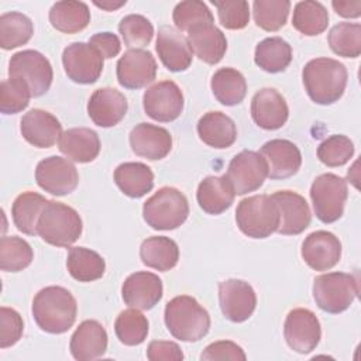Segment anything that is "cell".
Here are the masks:
<instances>
[{"label":"cell","instance_id":"cell-15","mask_svg":"<svg viewBox=\"0 0 361 361\" xmlns=\"http://www.w3.org/2000/svg\"><path fill=\"white\" fill-rule=\"evenodd\" d=\"M219 303L226 319L234 323L251 317L257 306V295L252 286L241 279H226L219 283Z\"/></svg>","mask_w":361,"mask_h":361},{"label":"cell","instance_id":"cell-44","mask_svg":"<svg viewBox=\"0 0 361 361\" xmlns=\"http://www.w3.org/2000/svg\"><path fill=\"white\" fill-rule=\"evenodd\" d=\"M118 32L130 49H140L151 42L154 37V25L141 14H128L121 18Z\"/></svg>","mask_w":361,"mask_h":361},{"label":"cell","instance_id":"cell-26","mask_svg":"<svg viewBox=\"0 0 361 361\" xmlns=\"http://www.w3.org/2000/svg\"><path fill=\"white\" fill-rule=\"evenodd\" d=\"M71 354L78 361H92L104 355L107 331L97 320H85L73 331L69 343Z\"/></svg>","mask_w":361,"mask_h":361},{"label":"cell","instance_id":"cell-30","mask_svg":"<svg viewBox=\"0 0 361 361\" xmlns=\"http://www.w3.org/2000/svg\"><path fill=\"white\" fill-rule=\"evenodd\" d=\"M234 189L227 176H207L204 178L196 192V199L203 212L207 214H221L234 202Z\"/></svg>","mask_w":361,"mask_h":361},{"label":"cell","instance_id":"cell-41","mask_svg":"<svg viewBox=\"0 0 361 361\" xmlns=\"http://www.w3.org/2000/svg\"><path fill=\"white\" fill-rule=\"evenodd\" d=\"M331 51L343 58H357L361 54V25L358 23H338L329 32Z\"/></svg>","mask_w":361,"mask_h":361},{"label":"cell","instance_id":"cell-35","mask_svg":"<svg viewBox=\"0 0 361 361\" xmlns=\"http://www.w3.org/2000/svg\"><path fill=\"white\" fill-rule=\"evenodd\" d=\"M210 87L217 102L224 106L240 104L247 94L245 78L234 68H220L216 71L212 76Z\"/></svg>","mask_w":361,"mask_h":361},{"label":"cell","instance_id":"cell-12","mask_svg":"<svg viewBox=\"0 0 361 361\" xmlns=\"http://www.w3.org/2000/svg\"><path fill=\"white\" fill-rule=\"evenodd\" d=\"M226 176L235 195H245L262 186L268 166L259 152L244 149L230 161Z\"/></svg>","mask_w":361,"mask_h":361},{"label":"cell","instance_id":"cell-23","mask_svg":"<svg viewBox=\"0 0 361 361\" xmlns=\"http://www.w3.org/2000/svg\"><path fill=\"white\" fill-rule=\"evenodd\" d=\"M251 116L258 127L278 130L288 121L289 109L285 97L276 89L264 87L252 96Z\"/></svg>","mask_w":361,"mask_h":361},{"label":"cell","instance_id":"cell-21","mask_svg":"<svg viewBox=\"0 0 361 361\" xmlns=\"http://www.w3.org/2000/svg\"><path fill=\"white\" fill-rule=\"evenodd\" d=\"M128 109L126 96L113 87H100L94 90L87 102V114L90 120L103 128L118 124Z\"/></svg>","mask_w":361,"mask_h":361},{"label":"cell","instance_id":"cell-3","mask_svg":"<svg viewBox=\"0 0 361 361\" xmlns=\"http://www.w3.org/2000/svg\"><path fill=\"white\" fill-rule=\"evenodd\" d=\"M168 331L180 341L195 343L203 338L210 329V316L199 302L188 295L171 299L164 312Z\"/></svg>","mask_w":361,"mask_h":361},{"label":"cell","instance_id":"cell-28","mask_svg":"<svg viewBox=\"0 0 361 361\" xmlns=\"http://www.w3.org/2000/svg\"><path fill=\"white\" fill-rule=\"evenodd\" d=\"M186 39L192 54L209 65L219 63L227 51L226 35L213 24L192 28Z\"/></svg>","mask_w":361,"mask_h":361},{"label":"cell","instance_id":"cell-34","mask_svg":"<svg viewBox=\"0 0 361 361\" xmlns=\"http://www.w3.org/2000/svg\"><path fill=\"white\" fill-rule=\"evenodd\" d=\"M47 202L48 200L37 192L28 190L18 195L11 206V216L17 230L27 235H35L38 219Z\"/></svg>","mask_w":361,"mask_h":361},{"label":"cell","instance_id":"cell-53","mask_svg":"<svg viewBox=\"0 0 361 361\" xmlns=\"http://www.w3.org/2000/svg\"><path fill=\"white\" fill-rule=\"evenodd\" d=\"M334 11L345 18H357L361 16V0H334L331 1Z\"/></svg>","mask_w":361,"mask_h":361},{"label":"cell","instance_id":"cell-4","mask_svg":"<svg viewBox=\"0 0 361 361\" xmlns=\"http://www.w3.org/2000/svg\"><path fill=\"white\" fill-rule=\"evenodd\" d=\"M79 213L61 202L48 200L37 224V234L55 247H71L82 234Z\"/></svg>","mask_w":361,"mask_h":361},{"label":"cell","instance_id":"cell-39","mask_svg":"<svg viewBox=\"0 0 361 361\" xmlns=\"http://www.w3.org/2000/svg\"><path fill=\"white\" fill-rule=\"evenodd\" d=\"M34 34L30 17L18 11H8L0 16V47L14 49L27 44Z\"/></svg>","mask_w":361,"mask_h":361},{"label":"cell","instance_id":"cell-37","mask_svg":"<svg viewBox=\"0 0 361 361\" xmlns=\"http://www.w3.org/2000/svg\"><path fill=\"white\" fill-rule=\"evenodd\" d=\"M254 61L265 72H283L292 61V48L283 38L269 37L257 44Z\"/></svg>","mask_w":361,"mask_h":361},{"label":"cell","instance_id":"cell-25","mask_svg":"<svg viewBox=\"0 0 361 361\" xmlns=\"http://www.w3.org/2000/svg\"><path fill=\"white\" fill-rule=\"evenodd\" d=\"M155 49L164 66L171 72L186 71L192 63V49L188 39L171 25H162L157 34Z\"/></svg>","mask_w":361,"mask_h":361},{"label":"cell","instance_id":"cell-7","mask_svg":"<svg viewBox=\"0 0 361 361\" xmlns=\"http://www.w3.org/2000/svg\"><path fill=\"white\" fill-rule=\"evenodd\" d=\"M358 279L345 272H327L314 278L313 298L316 305L327 313L347 310L358 295Z\"/></svg>","mask_w":361,"mask_h":361},{"label":"cell","instance_id":"cell-33","mask_svg":"<svg viewBox=\"0 0 361 361\" xmlns=\"http://www.w3.org/2000/svg\"><path fill=\"white\" fill-rule=\"evenodd\" d=\"M51 25L63 34H76L90 23V11L83 1H56L49 10Z\"/></svg>","mask_w":361,"mask_h":361},{"label":"cell","instance_id":"cell-50","mask_svg":"<svg viewBox=\"0 0 361 361\" xmlns=\"http://www.w3.org/2000/svg\"><path fill=\"white\" fill-rule=\"evenodd\" d=\"M245 358L247 357L244 350L230 340H221V341H214L209 344L200 355V360L203 361H217V360L219 361H224V360L244 361Z\"/></svg>","mask_w":361,"mask_h":361},{"label":"cell","instance_id":"cell-24","mask_svg":"<svg viewBox=\"0 0 361 361\" xmlns=\"http://www.w3.org/2000/svg\"><path fill=\"white\" fill-rule=\"evenodd\" d=\"M130 145L135 155L149 161H158L171 152L172 135L164 127L140 123L130 133Z\"/></svg>","mask_w":361,"mask_h":361},{"label":"cell","instance_id":"cell-10","mask_svg":"<svg viewBox=\"0 0 361 361\" xmlns=\"http://www.w3.org/2000/svg\"><path fill=\"white\" fill-rule=\"evenodd\" d=\"M62 63L72 82L92 85L103 72L104 58L89 42H72L62 52Z\"/></svg>","mask_w":361,"mask_h":361},{"label":"cell","instance_id":"cell-9","mask_svg":"<svg viewBox=\"0 0 361 361\" xmlns=\"http://www.w3.org/2000/svg\"><path fill=\"white\" fill-rule=\"evenodd\" d=\"M8 76L23 79L28 85L31 96L39 97L49 90L54 72L49 61L41 52L24 49L10 58Z\"/></svg>","mask_w":361,"mask_h":361},{"label":"cell","instance_id":"cell-43","mask_svg":"<svg viewBox=\"0 0 361 361\" xmlns=\"http://www.w3.org/2000/svg\"><path fill=\"white\" fill-rule=\"evenodd\" d=\"M289 10V0H255L252 3L254 21L265 31L281 30L286 24Z\"/></svg>","mask_w":361,"mask_h":361},{"label":"cell","instance_id":"cell-5","mask_svg":"<svg viewBox=\"0 0 361 361\" xmlns=\"http://www.w3.org/2000/svg\"><path fill=\"white\" fill-rule=\"evenodd\" d=\"M189 216L186 196L176 188L158 189L142 206V217L154 230H175Z\"/></svg>","mask_w":361,"mask_h":361},{"label":"cell","instance_id":"cell-51","mask_svg":"<svg viewBox=\"0 0 361 361\" xmlns=\"http://www.w3.org/2000/svg\"><path fill=\"white\" fill-rule=\"evenodd\" d=\"M147 358L149 361H182L183 353L173 341L154 340L148 344Z\"/></svg>","mask_w":361,"mask_h":361},{"label":"cell","instance_id":"cell-38","mask_svg":"<svg viewBox=\"0 0 361 361\" xmlns=\"http://www.w3.org/2000/svg\"><path fill=\"white\" fill-rule=\"evenodd\" d=\"M292 25L303 35H319L329 25V13L319 1H299L293 8Z\"/></svg>","mask_w":361,"mask_h":361},{"label":"cell","instance_id":"cell-14","mask_svg":"<svg viewBox=\"0 0 361 361\" xmlns=\"http://www.w3.org/2000/svg\"><path fill=\"white\" fill-rule=\"evenodd\" d=\"M35 180L42 190L55 196H65L76 189L79 173L72 162L54 155L38 162Z\"/></svg>","mask_w":361,"mask_h":361},{"label":"cell","instance_id":"cell-2","mask_svg":"<svg viewBox=\"0 0 361 361\" xmlns=\"http://www.w3.org/2000/svg\"><path fill=\"white\" fill-rule=\"evenodd\" d=\"M347 68L333 58L309 61L302 71V80L307 96L317 104H333L347 86Z\"/></svg>","mask_w":361,"mask_h":361},{"label":"cell","instance_id":"cell-40","mask_svg":"<svg viewBox=\"0 0 361 361\" xmlns=\"http://www.w3.org/2000/svg\"><path fill=\"white\" fill-rule=\"evenodd\" d=\"M34 258L31 245L17 237L4 235L0 240V268L6 272H18L27 268Z\"/></svg>","mask_w":361,"mask_h":361},{"label":"cell","instance_id":"cell-20","mask_svg":"<svg viewBox=\"0 0 361 361\" xmlns=\"http://www.w3.org/2000/svg\"><path fill=\"white\" fill-rule=\"evenodd\" d=\"M259 154L267 162L268 178L271 179L290 178L302 165V154L296 144L289 140H271L261 147Z\"/></svg>","mask_w":361,"mask_h":361},{"label":"cell","instance_id":"cell-47","mask_svg":"<svg viewBox=\"0 0 361 361\" xmlns=\"http://www.w3.org/2000/svg\"><path fill=\"white\" fill-rule=\"evenodd\" d=\"M354 155L353 141L343 135L334 134L320 142L317 147V158L327 166H341L347 164Z\"/></svg>","mask_w":361,"mask_h":361},{"label":"cell","instance_id":"cell-48","mask_svg":"<svg viewBox=\"0 0 361 361\" xmlns=\"http://www.w3.org/2000/svg\"><path fill=\"white\" fill-rule=\"evenodd\" d=\"M219 21L227 30H243L250 21V6L244 0H213Z\"/></svg>","mask_w":361,"mask_h":361},{"label":"cell","instance_id":"cell-19","mask_svg":"<svg viewBox=\"0 0 361 361\" xmlns=\"http://www.w3.org/2000/svg\"><path fill=\"white\" fill-rule=\"evenodd\" d=\"M164 286L158 275L138 271L127 276L121 286V296L127 306L138 310L152 309L162 298Z\"/></svg>","mask_w":361,"mask_h":361},{"label":"cell","instance_id":"cell-29","mask_svg":"<svg viewBox=\"0 0 361 361\" xmlns=\"http://www.w3.org/2000/svg\"><path fill=\"white\" fill-rule=\"evenodd\" d=\"M199 138L209 147L223 149L231 147L237 140L234 121L221 111H207L197 121Z\"/></svg>","mask_w":361,"mask_h":361},{"label":"cell","instance_id":"cell-17","mask_svg":"<svg viewBox=\"0 0 361 361\" xmlns=\"http://www.w3.org/2000/svg\"><path fill=\"white\" fill-rule=\"evenodd\" d=\"M271 197L279 209V226L276 228L279 234L296 235L309 227L312 213L303 196L292 190H278Z\"/></svg>","mask_w":361,"mask_h":361},{"label":"cell","instance_id":"cell-31","mask_svg":"<svg viewBox=\"0 0 361 361\" xmlns=\"http://www.w3.org/2000/svg\"><path fill=\"white\" fill-rule=\"evenodd\" d=\"M114 182L128 197L138 199L154 188V172L142 162H124L114 171Z\"/></svg>","mask_w":361,"mask_h":361},{"label":"cell","instance_id":"cell-36","mask_svg":"<svg viewBox=\"0 0 361 361\" xmlns=\"http://www.w3.org/2000/svg\"><path fill=\"white\" fill-rule=\"evenodd\" d=\"M66 268L71 276L79 282L100 279L106 271V262L96 251L85 247H72L66 258Z\"/></svg>","mask_w":361,"mask_h":361},{"label":"cell","instance_id":"cell-1","mask_svg":"<svg viewBox=\"0 0 361 361\" xmlns=\"http://www.w3.org/2000/svg\"><path fill=\"white\" fill-rule=\"evenodd\" d=\"M76 299L62 286H47L34 296L32 317L42 331L51 334L68 331L76 320Z\"/></svg>","mask_w":361,"mask_h":361},{"label":"cell","instance_id":"cell-18","mask_svg":"<svg viewBox=\"0 0 361 361\" xmlns=\"http://www.w3.org/2000/svg\"><path fill=\"white\" fill-rule=\"evenodd\" d=\"M302 258L314 271H329L341 258V243L330 231L310 233L302 244Z\"/></svg>","mask_w":361,"mask_h":361},{"label":"cell","instance_id":"cell-32","mask_svg":"<svg viewBox=\"0 0 361 361\" xmlns=\"http://www.w3.org/2000/svg\"><path fill=\"white\" fill-rule=\"evenodd\" d=\"M140 258L148 268L166 272L178 264L179 247L172 238L165 235L148 237L140 247Z\"/></svg>","mask_w":361,"mask_h":361},{"label":"cell","instance_id":"cell-49","mask_svg":"<svg viewBox=\"0 0 361 361\" xmlns=\"http://www.w3.org/2000/svg\"><path fill=\"white\" fill-rule=\"evenodd\" d=\"M24 323L20 313L11 307H0V348L14 345L23 336Z\"/></svg>","mask_w":361,"mask_h":361},{"label":"cell","instance_id":"cell-42","mask_svg":"<svg viewBox=\"0 0 361 361\" xmlns=\"http://www.w3.org/2000/svg\"><path fill=\"white\" fill-rule=\"evenodd\" d=\"M114 331L124 345H138L148 336V320L138 309L131 307L117 316Z\"/></svg>","mask_w":361,"mask_h":361},{"label":"cell","instance_id":"cell-46","mask_svg":"<svg viewBox=\"0 0 361 361\" xmlns=\"http://www.w3.org/2000/svg\"><path fill=\"white\" fill-rule=\"evenodd\" d=\"M28 85L20 78L4 79L0 83V110L3 114H17L27 109L31 99Z\"/></svg>","mask_w":361,"mask_h":361},{"label":"cell","instance_id":"cell-13","mask_svg":"<svg viewBox=\"0 0 361 361\" xmlns=\"http://www.w3.org/2000/svg\"><path fill=\"white\" fill-rule=\"evenodd\" d=\"M283 336L286 344L293 351L307 354L317 347L322 338L320 322L312 310L296 307L290 310L285 319Z\"/></svg>","mask_w":361,"mask_h":361},{"label":"cell","instance_id":"cell-22","mask_svg":"<svg viewBox=\"0 0 361 361\" xmlns=\"http://www.w3.org/2000/svg\"><path fill=\"white\" fill-rule=\"evenodd\" d=\"M20 131L28 144L37 148H49L59 141L62 135V124L49 111L32 109L23 116Z\"/></svg>","mask_w":361,"mask_h":361},{"label":"cell","instance_id":"cell-16","mask_svg":"<svg viewBox=\"0 0 361 361\" xmlns=\"http://www.w3.org/2000/svg\"><path fill=\"white\" fill-rule=\"evenodd\" d=\"M117 80L126 89H141L157 76V62L149 51L128 49L117 61Z\"/></svg>","mask_w":361,"mask_h":361},{"label":"cell","instance_id":"cell-8","mask_svg":"<svg viewBox=\"0 0 361 361\" xmlns=\"http://www.w3.org/2000/svg\"><path fill=\"white\" fill-rule=\"evenodd\" d=\"M347 197V182L336 173H322L310 186V199L314 214L326 224L334 223L343 216Z\"/></svg>","mask_w":361,"mask_h":361},{"label":"cell","instance_id":"cell-54","mask_svg":"<svg viewBox=\"0 0 361 361\" xmlns=\"http://www.w3.org/2000/svg\"><path fill=\"white\" fill-rule=\"evenodd\" d=\"M93 3H94V6H97V7L103 8V10L113 11V10L120 8L121 6H124V4H126V0H123V1H117V3H114V1H93Z\"/></svg>","mask_w":361,"mask_h":361},{"label":"cell","instance_id":"cell-45","mask_svg":"<svg viewBox=\"0 0 361 361\" xmlns=\"http://www.w3.org/2000/svg\"><path fill=\"white\" fill-rule=\"evenodd\" d=\"M172 20L179 31H190L199 25L213 24V14L203 1L186 0L175 6Z\"/></svg>","mask_w":361,"mask_h":361},{"label":"cell","instance_id":"cell-11","mask_svg":"<svg viewBox=\"0 0 361 361\" xmlns=\"http://www.w3.org/2000/svg\"><path fill=\"white\" fill-rule=\"evenodd\" d=\"M183 93L172 80H162L149 86L142 96V106L152 120L169 123L183 111Z\"/></svg>","mask_w":361,"mask_h":361},{"label":"cell","instance_id":"cell-6","mask_svg":"<svg viewBox=\"0 0 361 361\" xmlns=\"http://www.w3.org/2000/svg\"><path fill=\"white\" fill-rule=\"evenodd\" d=\"M235 221L247 237L267 238L279 226V209L269 195L250 196L238 203Z\"/></svg>","mask_w":361,"mask_h":361},{"label":"cell","instance_id":"cell-52","mask_svg":"<svg viewBox=\"0 0 361 361\" xmlns=\"http://www.w3.org/2000/svg\"><path fill=\"white\" fill-rule=\"evenodd\" d=\"M89 44L97 49V52L104 58L110 59L120 54L121 51V42L118 37L113 32H97L90 37Z\"/></svg>","mask_w":361,"mask_h":361},{"label":"cell","instance_id":"cell-27","mask_svg":"<svg viewBox=\"0 0 361 361\" xmlns=\"http://www.w3.org/2000/svg\"><path fill=\"white\" fill-rule=\"evenodd\" d=\"M58 147L68 159L79 164H87L97 158L100 152V140L94 130L75 127L62 133Z\"/></svg>","mask_w":361,"mask_h":361}]
</instances>
